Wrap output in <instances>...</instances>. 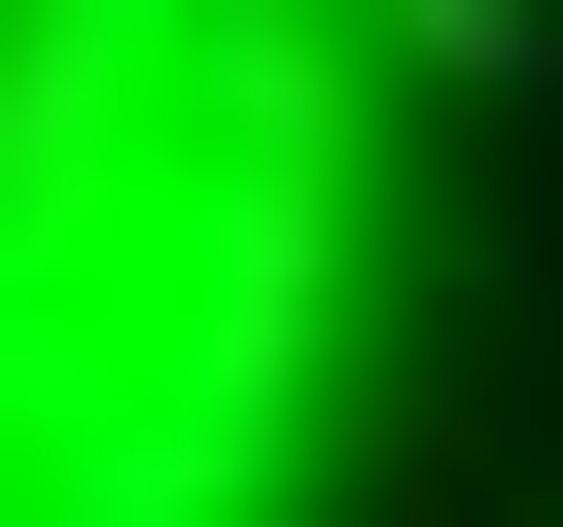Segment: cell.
Returning <instances> with one entry per match:
<instances>
[{
  "label": "cell",
  "instance_id": "obj_1",
  "mask_svg": "<svg viewBox=\"0 0 563 527\" xmlns=\"http://www.w3.org/2000/svg\"><path fill=\"white\" fill-rule=\"evenodd\" d=\"M457 105L493 0H0V527H387Z\"/></svg>",
  "mask_w": 563,
  "mask_h": 527
}]
</instances>
